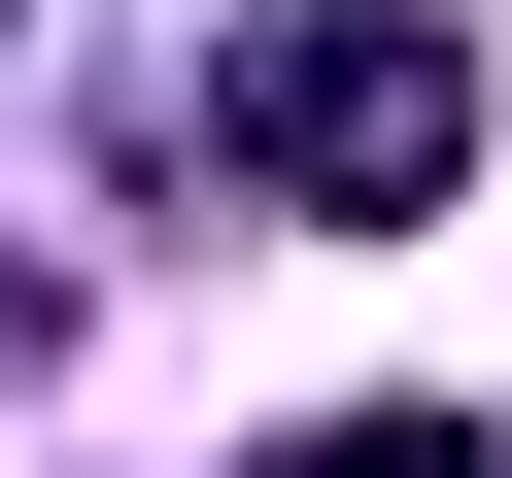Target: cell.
<instances>
[{
	"label": "cell",
	"instance_id": "1",
	"mask_svg": "<svg viewBox=\"0 0 512 478\" xmlns=\"http://www.w3.org/2000/svg\"><path fill=\"white\" fill-rule=\"evenodd\" d=\"M205 137H239V205H308V239H410V205L478 171V35H444V0H274V35L205 69Z\"/></svg>",
	"mask_w": 512,
	"mask_h": 478
},
{
	"label": "cell",
	"instance_id": "2",
	"mask_svg": "<svg viewBox=\"0 0 512 478\" xmlns=\"http://www.w3.org/2000/svg\"><path fill=\"white\" fill-rule=\"evenodd\" d=\"M274 478H512V444H478V410H308Z\"/></svg>",
	"mask_w": 512,
	"mask_h": 478
},
{
	"label": "cell",
	"instance_id": "3",
	"mask_svg": "<svg viewBox=\"0 0 512 478\" xmlns=\"http://www.w3.org/2000/svg\"><path fill=\"white\" fill-rule=\"evenodd\" d=\"M0 376H69V274H35V239H0Z\"/></svg>",
	"mask_w": 512,
	"mask_h": 478
}]
</instances>
